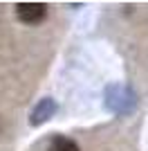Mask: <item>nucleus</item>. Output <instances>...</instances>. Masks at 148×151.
Segmentation results:
<instances>
[{
	"label": "nucleus",
	"instance_id": "nucleus-3",
	"mask_svg": "<svg viewBox=\"0 0 148 151\" xmlns=\"http://www.w3.org/2000/svg\"><path fill=\"white\" fill-rule=\"evenodd\" d=\"M47 151H81V149H79V145H76L74 140L58 135V138H54L52 142H49V149Z\"/></svg>",
	"mask_w": 148,
	"mask_h": 151
},
{
	"label": "nucleus",
	"instance_id": "nucleus-1",
	"mask_svg": "<svg viewBox=\"0 0 148 151\" xmlns=\"http://www.w3.org/2000/svg\"><path fill=\"white\" fill-rule=\"evenodd\" d=\"M16 14L27 25H38L47 16V5L45 2H18L16 5Z\"/></svg>",
	"mask_w": 148,
	"mask_h": 151
},
{
	"label": "nucleus",
	"instance_id": "nucleus-2",
	"mask_svg": "<svg viewBox=\"0 0 148 151\" xmlns=\"http://www.w3.org/2000/svg\"><path fill=\"white\" fill-rule=\"evenodd\" d=\"M56 106H54V101L52 99H43L41 104L36 106V111L31 113V124H38V122H45L49 117V115H54Z\"/></svg>",
	"mask_w": 148,
	"mask_h": 151
}]
</instances>
